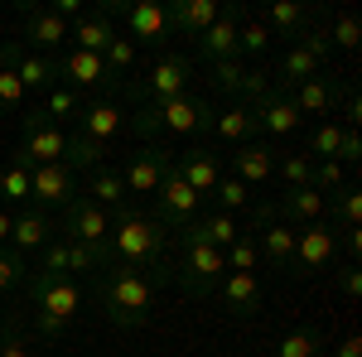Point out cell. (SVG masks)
Segmentation results:
<instances>
[{
  "mask_svg": "<svg viewBox=\"0 0 362 357\" xmlns=\"http://www.w3.org/2000/svg\"><path fill=\"white\" fill-rule=\"evenodd\" d=\"M174 174L198 193V198H213L218 189V179H223V169H218V155L213 150H203V145H189V150H174Z\"/></svg>",
  "mask_w": 362,
  "mask_h": 357,
  "instance_id": "obj_21",
  "label": "cell"
},
{
  "mask_svg": "<svg viewBox=\"0 0 362 357\" xmlns=\"http://www.w3.org/2000/svg\"><path fill=\"white\" fill-rule=\"evenodd\" d=\"M319 353H324V338L314 329H295L276 343V357H319Z\"/></svg>",
  "mask_w": 362,
  "mask_h": 357,
  "instance_id": "obj_41",
  "label": "cell"
},
{
  "mask_svg": "<svg viewBox=\"0 0 362 357\" xmlns=\"http://www.w3.org/2000/svg\"><path fill=\"white\" fill-rule=\"evenodd\" d=\"M324 208H329V198L319 189H290V193H280L276 218L285 227H309V222H324Z\"/></svg>",
  "mask_w": 362,
  "mask_h": 357,
  "instance_id": "obj_25",
  "label": "cell"
},
{
  "mask_svg": "<svg viewBox=\"0 0 362 357\" xmlns=\"http://www.w3.org/2000/svg\"><path fill=\"white\" fill-rule=\"evenodd\" d=\"M218 295H223V309L232 319H251L256 309H261V280L247 271H227L223 285H218Z\"/></svg>",
  "mask_w": 362,
  "mask_h": 357,
  "instance_id": "obj_24",
  "label": "cell"
},
{
  "mask_svg": "<svg viewBox=\"0 0 362 357\" xmlns=\"http://www.w3.org/2000/svg\"><path fill=\"white\" fill-rule=\"evenodd\" d=\"M213 136L227 140V145H247V140H256L261 131H256V116H251L247 102H232L227 111H218V121H213Z\"/></svg>",
  "mask_w": 362,
  "mask_h": 357,
  "instance_id": "obj_31",
  "label": "cell"
},
{
  "mask_svg": "<svg viewBox=\"0 0 362 357\" xmlns=\"http://www.w3.org/2000/svg\"><path fill=\"white\" fill-rule=\"evenodd\" d=\"M169 232L150 213H140L136 203H121L112 213V237H107V271L126 266V271H160L165 266Z\"/></svg>",
  "mask_w": 362,
  "mask_h": 357,
  "instance_id": "obj_1",
  "label": "cell"
},
{
  "mask_svg": "<svg viewBox=\"0 0 362 357\" xmlns=\"http://www.w3.org/2000/svg\"><path fill=\"white\" fill-rule=\"evenodd\" d=\"M25 295L34 300V324H39L44 338H58V333L78 319V309H83V290H78V280H68V275L29 271Z\"/></svg>",
  "mask_w": 362,
  "mask_h": 357,
  "instance_id": "obj_3",
  "label": "cell"
},
{
  "mask_svg": "<svg viewBox=\"0 0 362 357\" xmlns=\"http://www.w3.org/2000/svg\"><path fill=\"white\" fill-rule=\"evenodd\" d=\"M63 155H68V136H63V126L44 121V111L29 107V111H25V136H20V145H15L10 165H20V169L63 165Z\"/></svg>",
  "mask_w": 362,
  "mask_h": 357,
  "instance_id": "obj_5",
  "label": "cell"
},
{
  "mask_svg": "<svg viewBox=\"0 0 362 357\" xmlns=\"http://www.w3.org/2000/svg\"><path fill=\"white\" fill-rule=\"evenodd\" d=\"M29 198H34L39 208H68V203L78 198V179H73V169H68V165L29 169Z\"/></svg>",
  "mask_w": 362,
  "mask_h": 357,
  "instance_id": "obj_19",
  "label": "cell"
},
{
  "mask_svg": "<svg viewBox=\"0 0 362 357\" xmlns=\"http://www.w3.org/2000/svg\"><path fill=\"white\" fill-rule=\"evenodd\" d=\"M358 39H362L358 15H338V20H334V44H338V49H358ZM334 44H329V49H334Z\"/></svg>",
  "mask_w": 362,
  "mask_h": 357,
  "instance_id": "obj_50",
  "label": "cell"
},
{
  "mask_svg": "<svg viewBox=\"0 0 362 357\" xmlns=\"http://www.w3.org/2000/svg\"><path fill=\"white\" fill-rule=\"evenodd\" d=\"M121 20L131 25V34H136L140 44H165V39H169L165 5H155V0H140V5H131V0H126V10H121ZM136 39H131V44H136Z\"/></svg>",
  "mask_w": 362,
  "mask_h": 357,
  "instance_id": "obj_28",
  "label": "cell"
},
{
  "mask_svg": "<svg viewBox=\"0 0 362 357\" xmlns=\"http://www.w3.org/2000/svg\"><path fill=\"white\" fill-rule=\"evenodd\" d=\"M0 68H10L20 83H25V92H34V87H49L54 92L58 83V54H29L25 44H5L0 49Z\"/></svg>",
  "mask_w": 362,
  "mask_h": 357,
  "instance_id": "obj_15",
  "label": "cell"
},
{
  "mask_svg": "<svg viewBox=\"0 0 362 357\" xmlns=\"http://www.w3.org/2000/svg\"><path fill=\"white\" fill-rule=\"evenodd\" d=\"M266 92H271V73H266V68H247V78H242V92H237V97H247V107H251V102H261Z\"/></svg>",
  "mask_w": 362,
  "mask_h": 357,
  "instance_id": "obj_51",
  "label": "cell"
},
{
  "mask_svg": "<svg viewBox=\"0 0 362 357\" xmlns=\"http://www.w3.org/2000/svg\"><path fill=\"white\" fill-rule=\"evenodd\" d=\"M20 15H25V44H29V54H63L68 49V25L58 20L49 5H20Z\"/></svg>",
  "mask_w": 362,
  "mask_h": 357,
  "instance_id": "obj_13",
  "label": "cell"
},
{
  "mask_svg": "<svg viewBox=\"0 0 362 357\" xmlns=\"http://www.w3.org/2000/svg\"><path fill=\"white\" fill-rule=\"evenodd\" d=\"M112 39H116V29L102 10H87L83 20L68 25V49H83V54H107Z\"/></svg>",
  "mask_w": 362,
  "mask_h": 357,
  "instance_id": "obj_29",
  "label": "cell"
},
{
  "mask_svg": "<svg viewBox=\"0 0 362 357\" xmlns=\"http://www.w3.org/2000/svg\"><path fill=\"white\" fill-rule=\"evenodd\" d=\"M189 78H194V58L184 54H165L145 78H136V83L126 87L131 92V102L136 107H160V102H174V97H184V87H189Z\"/></svg>",
  "mask_w": 362,
  "mask_h": 357,
  "instance_id": "obj_6",
  "label": "cell"
},
{
  "mask_svg": "<svg viewBox=\"0 0 362 357\" xmlns=\"http://www.w3.org/2000/svg\"><path fill=\"white\" fill-rule=\"evenodd\" d=\"M58 78H68V83H78V87H92V92H102V97L121 92V78L107 73L102 54H83V49H63V54H58Z\"/></svg>",
  "mask_w": 362,
  "mask_h": 357,
  "instance_id": "obj_14",
  "label": "cell"
},
{
  "mask_svg": "<svg viewBox=\"0 0 362 357\" xmlns=\"http://www.w3.org/2000/svg\"><path fill=\"white\" fill-rule=\"evenodd\" d=\"M256 251H261V261L271 266V271H285L290 275V261H295V227H285V222H266L261 227V237H256Z\"/></svg>",
  "mask_w": 362,
  "mask_h": 357,
  "instance_id": "obj_30",
  "label": "cell"
},
{
  "mask_svg": "<svg viewBox=\"0 0 362 357\" xmlns=\"http://www.w3.org/2000/svg\"><path fill=\"white\" fill-rule=\"evenodd\" d=\"M223 275H227L223 251L198 242V237H189V232H179V261L169 266V280H179V290H184L189 300L213 295V290L223 285Z\"/></svg>",
  "mask_w": 362,
  "mask_h": 357,
  "instance_id": "obj_4",
  "label": "cell"
},
{
  "mask_svg": "<svg viewBox=\"0 0 362 357\" xmlns=\"http://www.w3.org/2000/svg\"><path fill=\"white\" fill-rule=\"evenodd\" d=\"M20 107H25V83L10 68H0V111H20Z\"/></svg>",
  "mask_w": 362,
  "mask_h": 357,
  "instance_id": "obj_49",
  "label": "cell"
},
{
  "mask_svg": "<svg viewBox=\"0 0 362 357\" xmlns=\"http://www.w3.org/2000/svg\"><path fill=\"white\" fill-rule=\"evenodd\" d=\"M218 15H223L218 0H179V5H169V10H165L169 34H179V39H198Z\"/></svg>",
  "mask_w": 362,
  "mask_h": 357,
  "instance_id": "obj_23",
  "label": "cell"
},
{
  "mask_svg": "<svg viewBox=\"0 0 362 357\" xmlns=\"http://www.w3.org/2000/svg\"><path fill=\"white\" fill-rule=\"evenodd\" d=\"M334 357H362V338H358V333H348V338L334 348Z\"/></svg>",
  "mask_w": 362,
  "mask_h": 357,
  "instance_id": "obj_54",
  "label": "cell"
},
{
  "mask_svg": "<svg viewBox=\"0 0 362 357\" xmlns=\"http://www.w3.org/2000/svg\"><path fill=\"white\" fill-rule=\"evenodd\" d=\"M343 242H348V251H362V232H358V227H348V232H343Z\"/></svg>",
  "mask_w": 362,
  "mask_h": 357,
  "instance_id": "obj_57",
  "label": "cell"
},
{
  "mask_svg": "<svg viewBox=\"0 0 362 357\" xmlns=\"http://www.w3.org/2000/svg\"><path fill=\"white\" fill-rule=\"evenodd\" d=\"M87 198H92L97 208H107V213H116L121 203H131V193H126V184H121V174H116V169H92Z\"/></svg>",
  "mask_w": 362,
  "mask_h": 357,
  "instance_id": "obj_33",
  "label": "cell"
},
{
  "mask_svg": "<svg viewBox=\"0 0 362 357\" xmlns=\"http://www.w3.org/2000/svg\"><path fill=\"white\" fill-rule=\"evenodd\" d=\"M338 150H343V126L338 121H319L314 131H309V160H338Z\"/></svg>",
  "mask_w": 362,
  "mask_h": 357,
  "instance_id": "obj_36",
  "label": "cell"
},
{
  "mask_svg": "<svg viewBox=\"0 0 362 357\" xmlns=\"http://www.w3.org/2000/svg\"><path fill=\"white\" fill-rule=\"evenodd\" d=\"M198 208H203V198H198V193L169 169L165 184H160V193H155V213H150V218L160 222L165 232H184L189 222H198Z\"/></svg>",
  "mask_w": 362,
  "mask_h": 357,
  "instance_id": "obj_10",
  "label": "cell"
},
{
  "mask_svg": "<svg viewBox=\"0 0 362 357\" xmlns=\"http://www.w3.org/2000/svg\"><path fill=\"white\" fill-rule=\"evenodd\" d=\"M276 174L285 179V193H290V189H309V179H314V160H309L305 150H285V155H276Z\"/></svg>",
  "mask_w": 362,
  "mask_h": 357,
  "instance_id": "obj_34",
  "label": "cell"
},
{
  "mask_svg": "<svg viewBox=\"0 0 362 357\" xmlns=\"http://www.w3.org/2000/svg\"><path fill=\"white\" fill-rule=\"evenodd\" d=\"M223 261H227V271H247V275H256V261H261V251H256V232H251V227H242V237H237V242L223 251Z\"/></svg>",
  "mask_w": 362,
  "mask_h": 357,
  "instance_id": "obj_39",
  "label": "cell"
},
{
  "mask_svg": "<svg viewBox=\"0 0 362 357\" xmlns=\"http://www.w3.org/2000/svg\"><path fill=\"white\" fill-rule=\"evenodd\" d=\"M358 290H362V275H358V266H348V271H343V295L358 300Z\"/></svg>",
  "mask_w": 362,
  "mask_h": 357,
  "instance_id": "obj_55",
  "label": "cell"
},
{
  "mask_svg": "<svg viewBox=\"0 0 362 357\" xmlns=\"http://www.w3.org/2000/svg\"><path fill=\"white\" fill-rule=\"evenodd\" d=\"M338 232H348V227H358V218H362V193L353 189V184H343L338 189Z\"/></svg>",
  "mask_w": 362,
  "mask_h": 357,
  "instance_id": "obj_48",
  "label": "cell"
},
{
  "mask_svg": "<svg viewBox=\"0 0 362 357\" xmlns=\"http://www.w3.org/2000/svg\"><path fill=\"white\" fill-rule=\"evenodd\" d=\"M305 25H309L305 5H290V0H276V5L266 10V29H271V34H300Z\"/></svg>",
  "mask_w": 362,
  "mask_h": 357,
  "instance_id": "obj_37",
  "label": "cell"
},
{
  "mask_svg": "<svg viewBox=\"0 0 362 357\" xmlns=\"http://www.w3.org/2000/svg\"><path fill=\"white\" fill-rule=\"evenodd\" d=\"M97 304L107 314V324L116 329H140L150 319V304H155V290L169 280V266L160 271H126V266H112V271H97Z\"/></svg>",
  "mask_w": 362,
  "mask_h": 357,
  "instance_id": "obj_2",
  "label": "cell"
},
{
  "mask_svg": "<svg viewBox=\"0 0 362 357\" xmlns=\"http://www.w3.org/2000/svg\"><path fill=\"white\" fill-rule=\"evenodd\" d=\"M10 222H15V213L0 208V247H10Z\"/></svg>",
  "mask_w": 362,
  "mask_h": 357,
  "instance_id": "obj_56",
  "label": "cell"
},
{
  "mask_svg": "<svg viewBox=\"0 0 362 357\" xmlns=\"http://www.w3.org/2000/svg\"><path fill=\"white\" fill-rule=\"evenodd\" d=\"M102 63H107V73H112V78H126V73H131V63H136V44L116 34L112 44H107V54H102Z\"/></svg>",
  "mask_w": 362,
  "mask_h": 357,
  "instance_id": "obj_44",
  "label": "cell"
},
{
  "mask_svg": "<svg viewBox=\"0 0 362 357\" xmlns=\"http://www.w3.org/2000/svg\"><path fill=\"white\" fill-rule=\"evenodd\" d=\"M29 280V261L20 256V251L0 247V295H20Z\"/></svg>",
  "mask_w": 362,
  "mask_h": 357,
  "instance_id": "obj_38",
  "label": "cell"
},
{
  "mask_svg": "<svg viewBox=\"0 0 362 357\" xmlns=\"http://www.w3.org/2000/svg\"><path fill=\"white\" fill-rule=\"evenodd\" d=\"M276 44V34L266 29V20H256V15H242V25H237V54H247V58H261L266 49Z\"/></svg>",
  "mask_w": 362,
  "mask_h": 357,
  "instance_id": "obj_35",
  "label": "cell"
},
{
  "mask_svg": "<svg viewBox=\"0 0 362 357\" xmlns=\"http://www.w3.org/2000/svg\"><path fill=\"white\" fill-rule=\"evenodd\" d=\"M358 155H362L358 131H348V126H343V150H338V165H358Z\"/></svg>",
  "mask_w": 362,
  "mask_h": 357,
  "instance_id": "obj_52",
  "label": "cell"
},
{
  "mask_svg": "<svg viewBox=\"0 0 362 357\" xmlns=\"http://www.w3.org/2000/svg\"><path fill=\"white\" fill-rule=\"evenodd\" d=\"M63 242H78V247L102 251V271H107V237H112V213L97 208L87 193H78L68 208H63Z\"/></svg>",
  "mask_w": 362,
  "mask_h": 357,
  "instance_id": "obj_7",
  "label": "cell"
},
{
  "mask_svg": "<svg viewBox=\"0 0 362 357\" xmlns=\"http://www.w3.org/2000/svg\"><path fill=\"white\" fill-rule=\"evenodd\" d=\"M34 271H44V275H87V271H102V251H92V247H78V242H63V237H54L49 247L39 251V266Z\"/></svg>",
  "mask_w": 362,
  "mask_h": 357,
  "instance_id": "obj_16",
  "label": "cell"
},
{
  "mask_svg": "<svg viewBox=\"0 0 362 357\" xmlns=\"http://www.w3.org/2000/svg\"><path fill=\"white\" fill-rule=\"evenodd\" d=\"M237 25H242V5H223V15L198 34V58L203 63H227V58H242L237 54Z\"/></svg>",
  "mask_w": 362,
  "mask_h": 357,
  "instance_id": "obj_17",
  "label": "cell"
},
{
  "mask_svg": "<svg viewBox=\"0 0 362 357\" xmlns=\"http://www.w3.org/2000/svg\"><path fill=\"white\" fill-rule=\"evenodd\" d=\"M251 116H256V131H261V136H276V140L295 136V131L305 126V116L295 111V102H290L280 87H271L261 102H251Z\"/></svg>",
  "mask_w": 362,
  "mask_h": 357,
  "instance_id": "obj_18",
  "label": "cell"
},
{
  "mask_svg": "<svg viewBox=\"0 0 362 357\" xmlns=\"http://www.w3.org/2000/svg\"><path fill=\"white\" fill-rule=\"evenodd\" d=\"M334 54L329 49V39L319 34V29H309L305 39L290 49V54L280 58V92H290V87H300V83H309V78H319V68H324V58Z\"/></svg>",
  "mask_w": 362,
  "mask_h": 357,
  "instance_id": "obj_12",
  "label": "cell"
},
{
  "mask_svg": "<svg viewBox=\"0 0 362 357\" xmlns=\"http://www.w3.org/2000/svg\"><path fill=\"white\" fill-rule=\"evenodd\" d=\"M338 251V232L329 222H309L295 232V261H290V275H319Z\"/></svg>",
  "mask_w": 362,
  "mask_h": 357,
  "instance_id": "obj_11",
  "label": "cell"
},
{
  "mask_svg": "<svg viewBox=\"0 0 362 357\" xmlns=\"http://www.w3.org/2000/svg\"><path fill=\"white\" fill-rule=\"evenodd\" d=\"M54 237H58V227L44 208H25V213H15V222H10V251H20L25 261L39 256Z\"/></svg>",
  "mask_w": 362,
  "mask_h": 357,
  "instance_id": "obj_22",
  "label": "cell"
},
{
  "mask_svg": "<svg viewBox=\"0 0 362 357\" xmlns=\"http://www.w3.org/2000/svg\"><path fill=\"white\" fill-rule=\"evenodd\" d=\"M213 198H218V213H237V208H251V203H256V198H251V189L242 184V179H232V174H223V179H218Z\"/></svg>",
  "mask_w": 362,
  "mask_h": 357,
  "instance_id": "obj_42",
  "label": "cell"
},
{
  "mask_svg": "<svg viewBox=\"0 0 362 357\" xmlns=\"http://www.w3.org/2000/svg\"><path fill=\"white\" fill-rule=\"evenodd\" d=\"M184 232H189V237H198V242H208V247H218V251H227L237 237H242V227H237V218H232V213H208V218L189 222Z\"/></svg>",
  "mask_w": 362,
  "mask_h": 357,
  "instance_id": "obj_32",
  "label": "cell"
},
{
  "mask_svg": "<svg viewBox=\"0 0 362 357\" xmlns=\"http://www.w3.org/2000/svg\"><path fill=\"white\" fill-rule=\"evenodd\" d=\"M169 169H174V150L169 145H136V155H126V165L116 174H121L126 193H160Z\"/></svg>",
  "mask_w": 362,
  "mask_h": 357,
  "instance_id": "obj_8",
  "label": "cell"
},
{
  "mask_svg": "<svg viewBox=\"0 0 362 357\" xmlns=\"http://www.w3.org/2000/svg\"><path fill=\"white\" fill-rule=\"evenodd\" d=\"M121 126H126V116H121V107H116L112 97H102V102L83 107V116H78V136L97 140V145H112Z\"/></svg>",
  "mask_w": 362,
  "mask_h": 357,
  "instance_id": "obj_27",
  "label": "cell"
},
{
  "mask_svg": "<svg viewBox=\"0 0 362 357\" xmlns=\"http://www.w3.org/2000/svg\"><path fill=\"white\" fill-rule=\"evenodd\" d=\"M39 111H44V121H54V116H83V102H78V92L54 87V92L39 102Z\"/></svg>",
  "mask_w": 362,
  "mask_h": 357,
  "instance_id": "obj_45",
  "label": "cell"
},
{
  "mask_svg": "<svg viewBox=\"0 0 362 357\" xmlns=\"http://www.w3.org/2000/svg\"><path fill=\"white\" fill-rule=\"evenodd\" d=\"M155 121H160V136H213V121L218 111L208 107L203 97H174V102H160L155 107Z\"/></svg>",
  "mask_w": 362,
  "mask_h": 357,
  "instance_id": "obj_9",
  "label": "cell"
},
{
  "mask_svg": "<svg viewBox=\"0 0 362 357\" xmlns=\"http://www.w3.org/2000/svg\"><path fill=\"white\" fill-rule=\"evenodd\" d=\"M102 160H107V145L83 140V136H68V155H63L68 169H102Z\"/></svg>",
  "mask_w": 362,
  "mask_h": 357,
  "instance_id": "obj_40",
  "label": "cell"
},
{
  "mask_svg": "<svg viewBox=\"0 0 362 357\" xmlns=\"http://www.w3.org/2000/svg\"><path fill=\"white\" fill-rule=\"evenodd\" d=\"M343 184H348V179H343V165H338V160H314V179H309V189H319L324 198H329V193H338Z\"/></svg>",
  "mask_w": 362,
  "mask_h": 357,
  "instance_id": "obj_47",
  "label": "cell"
},
{
  "mask_svg": "<svg viewBox=\"0 0 362 357\" xmlns=\"http://www.w3.org/2000/svg\"><path fill=\"white\" fill-rule=\"evenodd\" d=\"M213 68V87L227 92V97H237L242 92V78H247V63L242 58H227V63H208Z\"/></svg>",
  "mask_w": 362,
  "mask_h": 357,
  "instance_id": "obj_43",
  "label": "cell"
},
{
  "mask_svg": "<svg viewBox=\"0 0 362 357\" xmlns=\"http://www.w3.org/2000/svg\"><path fill=\"white\" fill-rule=\"evenodd\" d=\"M276 145L271 140H247V145H237L232 150V179H242L247 189H261V184H271L276 179Z\"/></svg>",
  "mask_w": 362,
  "mask_h": 357,
  "instance_id": "obj_20",
  "label": "cell"
},
{
  "mask_svg": "<svg viewBox=\"0 0 362 357\" xmlns=\"http://www.w3.org/2000/svg\"><path fill=\"white\" fill-rule=\"evenodd\" d=\"M285 97L295 102L300 116H329L338 107V97H343V83H334V78H309V83L290 87Z\"/></svg>",
  "mask_w": 362,
  "mask_h": 357,
  "instance_id": "obj_26",
  "label": "cell"
},
{
  "mask_svg": "<svg viewBox=\"0 0 362 357\" xmlns=\"http://www.w3.org/2000/svg\"><path fill=\"white\" fill-rule=\"evenodd\" d=\"M0 357H34L20 333H0Z\"/></svg>",
  "mask_w": 362,
  "mask_h": 357,
  "instance_id": "obj_53",
  "label": "cell"
},
{
  "mask_svg": "<svg viewBox=\"0 0 362 357\" xmlns=\"http://www.w3.org/2000/svg\"><path fill=\"white\" fill-rule=\"evenodd\" d=\"M0 198L5 203H25L29 198V169H20V165L0 169Z\"/></svg>",
  "mask_w": 362,
  "mask_h": 357,
  "instance_id": "obj_46",
  "label": "cell"
}]
</instances>
